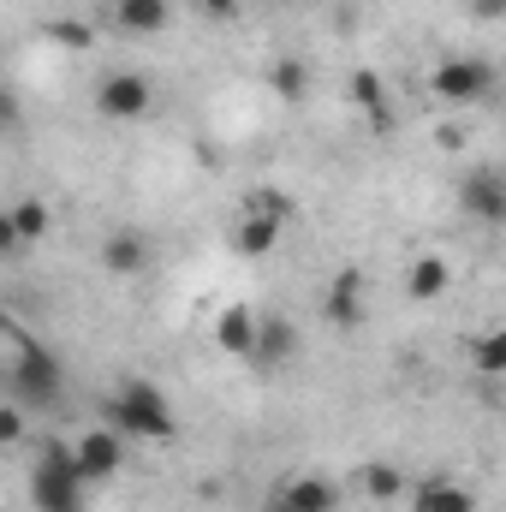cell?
I'll return each mask as SVG.
<instances>
[{"label": "cell", "mask_w": 506, "mask_h": 512, "mask_svg": "<svg viewBox=\"0 0 506 512\" xmlns=\"http://www.w3.org/2000/svg\"><path fill=\"white\" fill-rule=\"evenodd\" d=\"M108 429L120 441H173L179 435V417L167 405V393L143 376H126V382L108 393Z\"/></svg>", "instance_id": "1"}, {"label": "cell", "mask_w": 506, "mask_h": 512, "mask_svg": "<svg viewBox=\"0 0 506 512\" xmlns=\"http://www.w3.org/2000/svg\"><path fill=\"white\" fill-rule=\"evenodd\" d=\"M30 507L36 512H84L90 507V477L78 471L72 441H42L30 465Z\"/></svg>", "instance_id": "2"}, {"label": "cell", "mask_w": 506, "mask_h": 512, "mask_svg": "<svg viewBox=\"0 0 506 512\" xmlns=\"http://www.w3.org/2000/svg\"><path fill=\"white\" fill-rule=\"evenodd\" d=\"M6 387L18 393V405H60V387H66V370H60V358L42 346V340H18V358H12V370H6Z\"/></svg>", "instance_id": "3"}, {"label": "cell", "mask_w": 506, "mask_h": 512, "mask_svg": "<svg viewBox=\"0 0 506 512\" xmlns=\"http://www.w3.org/2000/svg\"><path fill=\"white\" fill-rule=\"evenodd\" d=\"M429 90H435V102H447V108H471V102H483V96L495 90V66L477 60V54H447V60H435Z\"/></svg>", "instance_id": "4"}, {"label": "cell", "mask_w": 506, "mask_h": 512, "mask_svg": "<svg viewBox=\"0 0 506 512\" xmlns=\"http://www.w3.org/2000/svg\"><path fill=\"white\" fill-rule=\"evenodd\" d=\"M149 108H155V90H149L143 72H108V78L96 84V114L114 120V126L149 120Z\"/></svg>", "instance_id": "5"}, {"label": "cell", "mask_w": 506, "mask_h": 512, "mask_svg": "<svg viewBox=\"0 0 506 512\" xmlns=\"http://www.w3.org/2000/svg\"><path fill=\"white\" fill-rule=\"evenodd\" d=\"M364 298H370L364 268H340V274L328 280V292H322V316H328L334 328H346V334H352V328H364V310H370Z\"/></svg>", "instance_id": "6"}, {"label": "cell", "mask_w": 506, "mask_h": 512, "mask_svg": "<svg viewBox=\"0 0 506 512\" xmlns=\"http://www.w3.org/2000/svg\"><path fill=\"white\" fill-rule=\"evenodd\" d=\"M459 209H465V215H477L483 227H501V221H506V179L495 173V167L465 173V185H459Z\"/></svg>", "instance_id": "7"}, {"label": "cell", "mask_w": 506, "mask_h": 512, "mask_svg": "<svg viewBox=\"0 0 506 512\" xmlns=\"http://www.w3.org/2000/svg\"><path fill=\"white\" fill-rule=\"evenodd\" d=\"M78 471L90 477V483H108V477H120V465H126V441L102 423V429H90V435H78Z\"/></svg>", "instance_id": "8"}, {"label": "cell", "mask_w": 506, "mask_h": 512, "mask_svg": "<svg viewBox=\"0 0 506 512\" xmlns=\"http://www.w3.org/2000/svg\"><path fill=\"white\" fill-rule=\"evenodd\" d=\"M292 352H298V328L286 316H256V340H251V358L245 364L280 370V364H292Z\"/></svg>", "instance_id": "9"}, {"label": "cell", "mask_w": 506, "mask_h": 512, "mask_svg": "<svg viewBox=\"0 0 506 512\" xmlns=\"http://www.w3.org/2000/svg\"><path fill=\"white\" fill-rule=\"evenodd\" d=\"M411 512H477V495L453 477H429V483H405Z\"/></svg>", "instance_id": "10"}, {"label": "cell", "mask_w": 506, "mask_h": 512, "mask_svg": "<svg viewBox=\"0 0 506 512\" xmlns=\"http://www.w3.org/2000/svg\"><path fill=\"white\" fill-rule=\"evenodd\" d=\"M447 286H453L447 256H435V251L411 256V268H405V298L411 304H435V298H447Z\"/></svg>", "instance_id": "11"}, {"label": "cell", "mask_w": 506, "mask_h": 512, "mask_svg": "<svg viewBox=\"0 0 506 512\" xmlns=\"http://www.w3.org/2000/svg\"><path fill=\"white\" fill-rule=\"evenodd\" d=\"M114 24L126 36H161L173 30V0H114Z\"/></svg>", "instance_id": "12"}, {"label": "cell", "mask_w": 506, "mask_h": 512, "mask_svg": "<svg viewBox=\"0 0 506 512\" xmlns=\"http://www.w3.org/2000/svg\"><path fill=\"white\" fill-rule=\"evenodd\" d=\"M102 268H108V274H143V268H149V239L131 233V227H114V233L102 239Z\"/></svg>", "instance_id": "13"}, {"label": "cell", "mask_w": 506, "mask_h": 512, "mask_svg": "<svg viewBox=\"0 0 506 512\" xmlns=\"http://www.w3.org/2000/svg\"><path fill=\"white\" fill-rule=\"evenodd\" d=\"M346 96L370 114V126H376V131H393V102H387V84H381L370 66H358V72L346 78Z\"/></svg>", "instance_id": "14"}, {"label": "cell", "mask_w": 506, "mask_h": 512, "mask_svg": "<svg viewBox=\"0 0 506 512\" xmlns=\"http://www.w3.org/2000/svg\"><path fill=\"white\" fill-rule=\"evenodd\" d=\"M274 495H280L286 507H298V512H334V507H340V489H334L328 477H316V471H304V477L280 483Z\"/></svg>", "instance_id": "15"}, {"label": "cell", "mask_w": 506, "mask_h": 512, "mask_svg": "<svg viewBox=\"0 0 506 512\" xmlns=\"http://www.w3.org/2000/svg\"><path fill=\"white\" fill-rule=\"evenodd\" d=\"M251 340H256V316L245 304H227V310L215 316V346H221L227 358H251Z\"/></svg>", "instance_id": "16"}, {"label": "cell", "mask_w": 506, "mask_h": 512, "mask_svg": "<svg viewBox=\"0 0 506 512\" xmlns=\"http://www.w3.org/2000/svg\"><path fill=\"white\" fill-rule=\"evenodd\" d=\"M239 215H262V221L286 227V221H298V197L280 191V185H251V191L239 197Z\"/></svg>", "instance_id": "17"}, {"label": "cell", "mask_w": 506, "mask_h": 512, "mask_svg": "<svg viewBox=\"0 0 506 512\" xmlns=\"http://www.w3.org/2000/svg\"><path fill=\"white\" fill-rule=\"evenodd\" d=\"M6 221H12L18 245H42V239H48V227H54V209H48L42 197H18V203L6 209Z\"/></svg>", "instance_id": "18"}, {"label": "cell", "mask_w": 506, "mask_h": 512, "mask_svg": "<svg viewBox=\"0 0 506 512\" xmlns=\"http://www.w3.org/2000/svg\"><path fill=\"white\" fill-rule=\"evenodd\" d=\"M358 489H364L376 507H393V501H405V471H399V465H387V459H376V465H364V471H358Z\"/></svg>", "instance_id": "19"}, {"label": "cell", "mask_w": 506, "mask_h": 512, "mask_svg": "<svg viewBox=\"0 0 506 512\" xmlns=\"http://www.w3.org/2000/svg\"><path fill=\"white\" fill-rule=\"evenodd\" d=\"M280 233H286V227H274V221H262V215H239V227H233V251L239 256H274Z\"/></svg>", "instance_id": "20"}, {"label": "cell", "mask_w": 506, "mask_h": 512, "mask_svg": "<svg viewBox=\"0 0 506 512\" xmlns=\"http://www.w3.org/2000/svg\"><path fill=\"white\" fill-rule=\"evenodd\" d=\"M268 90H274L280 102H304V90H310V66H304L298 54L274 60V66H268Z\"/></svg>", "instance_id": "21"}, {"label": "cell", "mask_w": 506, "mask_h": 512, "mask_svg": "<svg viewBox=\"0 0 506 512\" xmlns=\"http://www.w3.org/2000/svg\"><path fill=\"white\" fill-rule=\"evenodd\" d=\"M42 36H48L54 48H66V54H90V48H96V30H90L84 18H78V24H72V18H48Z\"/></svg>", "instance_id": "22"}, {"label": "cell", "mask_w": 506, "mask_h": 512, "mask_svg": "<svg viewBox=\"0 0 506 512\" xmlns=\"http://www.w3.org/2000/svg\"><path fill=\"white\" fill-rule=\"evenodd\" d=\"M471 358H477V370H483V376L495 382V376L506 370V334H501V328L477 334V340H471Z\"/></svg>", "instance_id": "23"}, {"label": "cell", "mask_w": 506, "mask_h": 512, "mask_svg": "<svg viewBox=\"0 0 506 512\" xmlns=\"http://www.w3.org/2000/svg\"><path fill=\"white\" fill-rule=\"evenodd\" d=\"M18 441H24V411L0 405V447H18Z\"/></svg>", "instance_id": "24"}, {"label": "cell", "mask_w": 506, "mask_h": 512, "mask_svg": "<svg viewBox=\"0 0 506 512\" xmlns=\"http://www.w3.org/2000/svg\"><path fill=\"white\" fill-rule=\"evenodd\" d=\"M12 126H18V90L0 78V131H12Z\"/></svg>", "instance_id": "25"}, {"label": "cell", "mask_w": 506, "mask_h": 512, "mask_svg": "<svg viewBox=\"0 0 506 512\" xmlns=\"http://www.w3.org/2000/svg\"><path fill=\"white\" fill-rule=\"evenodd\" d=\"M18 251H24V245H18V233H12V221H6V209H0V262H12Z\"/></svg>", "instance_id": "26"}, {"label": "cell", "mask_w": 506, "mask_h": 512, "mask_svg": "<svg viewBox=\"0 0 506 512\" xmlns=\"http://www.w3.org/2000/svg\"><path fill=\"white\" fill-rule=\"evenodd\" d=\"M435 143H441V149H465V126H453V120H447V126L435 131Z\"/></svg>", "instance_id": "27"}, {"label": "cell", "mask_w": 506, "mask_h": 512, "mask_svg": "<svg viewBox=\"0 0 506 512\" xmlns=\"http://www.w3.org/2000/svg\"><path fill=\"white\" fill-rule=\"evenodd\" d=\"M239 6H245V0H203L209 18H239Z\"/></svg>", "instance_id": "28"}, {"label": "cell", "mask_w": 506, "mask_h": 512, "mask_svg": "<svg viewBox=\"0 0 506 512\" xmlns=\"http://www.w3.org/2000/svg\"><path fill=\"white\" fill-rule=\"evenodd\" d=\"M501 6L506 0H477V18H501Z\"/></svg>", "instance_id": "29"}, {"label": "cell", "mask_w": 506, "mask_h": 512, "mask_svg": "<svg viewBox=\"0 0 506 512\" xmlns=\"http://www.w3.org/2000/svg\"><path fill=\"white\" fill-rule=\"evenodd\" d=\"M262 512H298V507H286L280 495H268V507H262Z\"/></svg>", "instance_id": "30"}, {"label": "cell", "mask_w": 506, "mask_h": 512, "mask_svg": "<svg viewBox=\"0 0 506 512\" xmlns=\"http://www.w3.org/2000/svg\"><path fill=\"white\" fill-rule=\"evenodd\" d=\"M12 328H18V322H12V316H6V310H0V340H6V334H12Z\"/></svg>", "instance_id": "31"}, {"label": "cell", "mask_w": 506, "mask_h": 512, "mask_svg": "<svg viewBox=\"0 0 506 512\" xmlns=\"http://www.w3.org/2000/svg\"><path fill=\"white\" fill-rule=\"evenodd\" d=\"M298 6H322V0H298Z\"/></svg>", "instance_id": "32"}]
</instances>
